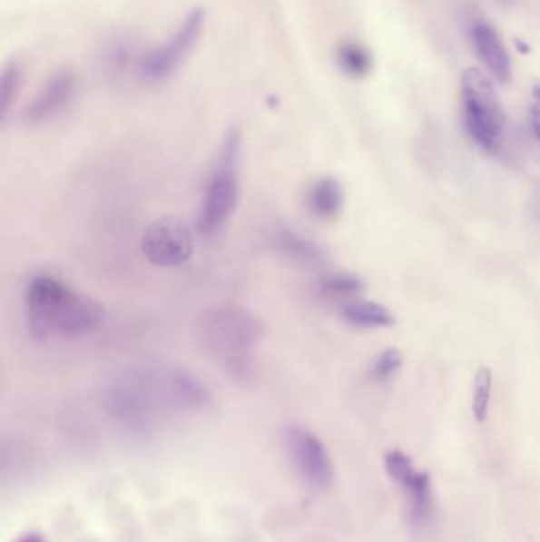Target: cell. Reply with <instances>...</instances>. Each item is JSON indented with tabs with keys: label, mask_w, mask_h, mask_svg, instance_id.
Listing matches in <instances>:
<instances>
[{
	"label": "cell",
	"mask_w": 540,
	"mask_h": 542,
	"mask_svg": "<svg viewBox=\"0 0 540 542\" xmlns=\"http://www.w3.org/2000/svg\"><path fill=\"white\" fill-rule=\"evenodd\" d=\"M102 406L132 430H148L173 412L201 411L211 403L205 382L170 363H142L113 374L102 387Z\"/></svg>",
	"instance_id": "obj_1"
},
{
	"label": "cell",
	"mask_w": 540,
	"mask_h": 542,
	"mask_svg": "<svg viewBox=\"0 0 540 542\" xmlns=\"http://www.w3.org/2000/svg\"><path fill=\"white\" fill-rule=\"evenodd\" d=\"M25 319L32 337H89L103 327L105 308L51 274H35L25 289Z\"/></svg>",
	"instance_id": "obj_2"
},
{
	"label": "cell",
	"mask_w": 540,
	"mask_h": 542,
	"mask_svg": "<svg viewBox=\"0 0 540 542\" xmlns=\"http://www.w3.org/2000/svg\"><path fill=\"white\" fill-rule=\"evenodd\" d=\"M265 325L254 312L238 305H216L197 322L200 346L231 379L246 384L257 371V350Z\"/></svg>",
	"instance_id": "obj_3"
},
{
	"label": "cell",
	"mask_w": 540,
	"mask_h": 542,
	"mask_svg": "<svg viewBox=\"0 0 540 542\" xmlns=\"http://www.w3.org/2000/svg\"><path fill=\"white\" fill-rule=\"evenodd\" d=\"M241 132L231 127L219 146L218 156L208 176L195 218V231L205 238L216 237L231 221L240 200L238 163L241 154Z\"/></svg>",
	"instance_id": "obj_4"
},
{
	"label": "cell",
	"mask_w": 540,
	"mask_h": 542,
	"mask_svg": "<svg viewBox=\"0 0 540 542\" xmlns=\"http://www.w3.org/2000/svg\"><path fill=\"white\" fill-rule=\"evenodd\" d=\"M466 129L474 142L486 153L499 148L506 116L490 78L477 67H469L461 76Z\"/></svg>",
	"instance_id": "obj_5"
},
{
	"label": "cell",
	"mask_w": 540,
	"mask_h": 542,
	"mask_svg": "<svg viewBox=\"0 0 540 542\" xmlns=\"http://www.w3.org/2000/svg\"><path fill=\"white\" fill-rule=\"evenodd\" d=\"M205 25L206 12L203 8L189 10L163 42L144 51L140 56L138 75L152 84L173 76L197 48Z\"/></svg>",
	"instance_id": "obj_6"
},
{
	"label": "cell",
	"mask_w": 540,
	"mask_h": 542,
	"mask_svg": "<svg viewBox=\"0 0 540 542\" xmlns=\"http://www.w3.org/2000/svg\"><path fill=\"white\" fill-rule=\"evenodd\" d=\"M384 465L390 479L403 488L410 527H427L435 516V498L429 474L416 469L409 457L399 449L388 450L384 457Z\"/></svg>",
	"instance_id": "obj_7"
},
{
	"label": "cell",
	"mask_w": 540,
	"mask_h": 542,
	"mask_svg": "<svg viewBox=\"0 0 540 542\" xmlns=\"http://www.w3.org/2000/svg\"><path fill=\"white\" fill-rule=\"evenodd\" d=\"M142 251L155 267H180L192 257V232L181 219H157L144 232Z\"/></svg>",
	"instance_id": "obj_8"
},
{
	"label": "cell",
	"mask_w": 540,
	"mask_h": 542,
	"mask_svg": "<svg viewBox=\"0 0 540 542\" xmlns=\"http://www.w3.org/2000/svg\"><path fill=\"white\" fill-rule=\"evenodd\" d=\"M287 454L303 479L317 488H327L333 480V463L320 439L299 425L284 431Z\"/></svg>",
	"instance_id": "obj_9"
},
{
	"label": "cell",
	"mask_w": 540,
	"mask_h": 542,
	"mask_svg": "<svg viewBox=\"0 0 540 542\" xmlns=\"http://www.w3.org/2000/svg\"><path fill=\"white\" fill-rule=\"evenodd\" d=\"M78 91V76L75 70L61 67L53 72L48 80L40 86L31 102L21 113L25 124L40 125L61 116L75 99Z\"/></svg>",
	"instance_id": "obj_10"
},
{
	"label": "cell",
	"mask_w": 540,
	"mask_h": 542,
	"mask_svg": "<svg viewBox=\"0 0 540 542\" xmlns=\"http://www.w3.org/2000/svg\"><path fill=\"white\" fill-rule=\"evenodd\" d=\"M471 37L478 59L491 75L499 83H509L512 75L509 54L496 31L486 23H476L472 25Z\"/></svg>",
	"instance_id": "obj_11"
},
{
	"label": "cell",
	"mask_w": 540,
	"mask_h": 542,
	"mask_svg": "<svg viewBox=\"0 0 540 542\" xmlns=\"http://www.w3.org/2000/svg\"><path fill=\"white\" fill-rule=\"evenodd\" d=\"M271 244H273L274 250L280 252L282 256L297 263L314 265V263L322 262L323 257H325L323 250L319 244L286 225L278 227L274 231Z\"/></svg>",
	"instance_id": "obj_12"
},
{
	"label": "cell",
	"mask_w": 540,
	"mask_h": 542,
	"mask_svg": "<svg viewBox=\"0 0 540 542\" xmlns=\"http://www.w3.org/2000/svg\"><path fill=\"white\" fill-rule=\"evenodd\" d=\"M308 206L317 218L331 221L342 212L344 191L335 178H322L310 187L308 193Z\"/></svg>",
	"instance_id": "obj_13"
},
{
	"label": "cell",
	"mask_w": 540,
	"mask_h": 542,
	"mask_svg": "<svg viewBox=\"0 0 540 542\" xmlns=\"http://www.w3.org/2000/svg\"><path fill=\"white\" fill-rule=\"evenodd\" d=\"M341 316L346 322L363 329H376V327H391L395 325V318L386 306L355 300L341 306Z\"/></svg>",
	"instance_id": "obj_14"
},
{
	"label": "cell",
	"mask_w": 540,
	"mask_h": 542,
	"mask_svg": "<svg viewBox=\"0 0 540 542\" xmlns=\"http://www.w3.org/2000/svg\"><path fill=\"white\" fill-rule=\"evenodd\" d=\"M336 61L339 64L342 72L352 78L367 76L373 67V57L369 54V51L355 42L342 44L336 53Z\"/></svg>",
	"instance_id": "obj_15"
},
{
	"label": "cell",
	"mask_w": 540,
	"mask_h": 542,
	"mask_svg": "<svg viewBox=\"0 0 540 542\" xmlns=\"http://www.w3.org/2000/svg\"><path fill=\"white\" fill-rule=\"evenodd\" d=\"M319 287L320 292L329 299H350L365 291V284L358 276L342 271L325 274L319 282Z\"/></svg>",
	"instance_id": "obj_16"
},
{
	"label": "cell",
	"mask_w": 540,
	"mask_h": 542,
	"mask_svg": "<svg viewBox=\"0 0 540 542\" xmlns=\"http://www.w3.org/2000/svg\"><path fill=\"white\" fill-rule=\"evenodd\" d=\"M23 82V67L16 59H12L2 69L0 80V118L5 119L10 112L15 99L18 97L19 89Z\"/></svg>",
	"instance_id": "obj_17"
},
{
	"label": "cell",
	"mask_w": 540,
	"mask_h": 542,
	"mask_svg": "<svg viewBox=\"0 0 540 542\" xmlns=\"http://www.w3.org/2000/svg\"><path fill=\"white\" fill-rule=\"evenodd\" d=\"M491 384H493V374L490 368H478L474 376V392H472V414L477 422H484L488 416Z\"/></svg>",
	"instance_id": "obj_18"
},
{
	"label": "cell",
	"mask_w": 540,
	"mask_h": 542,
	"mask_svg": "<svg viewBox=\"0 0 540 542\" xmlns=\"http://www.w3.org/2000/svg\"><path fill=\"white\" fill-rule=\"evenodd\" d=\"M403 354L399 350L390 348V350L380 352V356L374 360L371 373L376 379L387 380L397 373L399 368L403 367Z\"/></svg>",
	"instance_id": "obj_19"
},
{
	"label": "cell",
	"mask_w": 540,
	"mask_h": 542,
	"mask_svg": "<svg viewBox=\"0 0 540 542\" xmlns=\"http://www.w3.org/2000/svg\"><path fill=\"white\" fill-rule=\"evenodd\" d=\"M531 121H533V127H535V133L537 140L540 142V108L535 106L531 110Z\"/></svg>",
	"instance_id": "obj_20"
},
{
	"label": "cell",
	"mask_w": 540,
	"mask_h": 542,
	"mask_svg": "<svg viewBox=\"0 0 540 542\" xmlns=\"http://www.w3.org/2000/svg\"><path fill=\"white\" fill-rule=\"evenodd\" d=\"M514 44H515L516 51H518L520 54H531V51H533L531 44H526L522 38H514Z\"/></svg>",
	"instance_id": "obj_21"
},
{
	"label": "cell",
	"mask_w": 540,
	"mask_h": 542,
	"mask_svg": "<svg viewBox=\"0 0 540 542\" xmlns=\"http://www.w3.org/2000/svg\"><path fill=\"white\" fill-rule=\"evenodd\" d=\"M533 97L540 105V80H535V84H533Z\"/></svg>",
	"instance_id": "obj_22"
},
{
	"label": "cell",
	"mask_w": 540,
	"mask_h": 542,
	"mask_svg": "<svg viewBox=\"0 0 540 542\" xmlns=\"http://www.w3.org/2000/svg\"><path fill=\"white\" fill-rule=\"evenodd\" d=\"M23 542H40L38 539H34V537H29V539H25Z\"/></svg>",
	"instance_id": "obj_23"
}]
</instances>
